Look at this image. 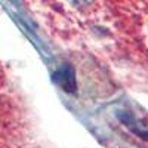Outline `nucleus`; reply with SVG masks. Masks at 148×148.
<instances>
[{"label": "nucleus", "instance_id": "nucleus-3", "mask_svg": "<svg viewBox=\"0 0 148 148\" xmlns=\"http://www.w3.org/2000/svg\"><path fill=\"white\" fill-rule=\"evenodd\" d=\"M68 2H70L74 8L82 9V8H86V6L92 5V3H93V0H68Z\"/></svg>", "mask_w": 148, "mask_h": 148}, {"label": "nucleus", "instance_id": "nucleus-1", "mask_svg": "<svg viewBox=\"0 0 148 148\" xmlns=\"http://www.w3.org/2000/svg\"><path fill=\"white\" fill-rule=\"evenodd\" d=\"M55 80L68 93H74L77 90V82H76V76H74V70L70 65H64L62 68H59L58 73L55 74Z\"/></svg>", "mask_w": 148, "mask_h": 148}, {"label": "nucleus", "instance_id": "nucleus-2", "mask_svg": "<svg viewBox=\"0 0 148 148\" xmlns=\"http://www.w3.org/2000/svg\"><path fill=\"white\" fill-rule=\"evenodd\" d=\"M120 120L125 123V125L133 132V133H136L139 138L148 141V126H145L144 123L138 119H135L132 114L126 113V114H120Z\"/></svg>", "mask_w": 148, "mask_h": 148}]
</instances>
